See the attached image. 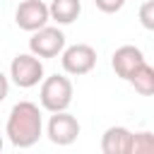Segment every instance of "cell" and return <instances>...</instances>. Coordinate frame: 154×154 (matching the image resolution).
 Segmentation results:
<instances>
[{
  "instance_id": "obj_14",
  "label": "cell",
  "mask_w": 154,
  "mask_h": 154,
  "mask_svg": "<svg viewBox=\"0 0 154 154\" xmlns=\"http://www.w3.org/2000/svg\"><path fill=\"white\" fill-rule=\"evenodd\" d=\"M94 5H96L101 12H106V14H113V12H120V10H123L125 0H94Z\"/></svg>"
},
{
  "instance_id": "obj_7",
  "label": "cell",
  "mask_w": 154,
  "mask_h": 154,
  "mask_svg": "<svg viewBox=\"0 0 154 154\" xmlns=\"http://www.w3.org/2000/svg\"><path fill=\"white\" fill-rule=\"evenodd\" d=\"M46 135H48V140H51L53 144L67 147V144H72V142L79 137V123H77V118L70 116L67 111L53 113L51 120H48V125H46Z\"/></svg>"
},
{
  "instance_id": "obj_11",
  "label": "cell",
  "mask_w": 154,
  "mask_h": 154,
  "mask_svg": "<svg viewBox=\"0 0 154 154\" xmlns=\"http://www.w3.org/2000/svg\"><path fill=\"white\" fill-rule=\"evenodd\" d=\"M128 82L132 84V89H135L137 94H142V96H154V67H152V65H147V63L140 65Z\"/></svg>"
},
{
  "instance_id": "obj_5",
  "label": "cell",
  "mask_w": 154,
  "mask_h": 154,
  "mask_svg": "<svg viewBox=\"0 0 154 154\" xmlns=\"http://www.w3.org/2000/svg\"><path fill=\"white\" fill-rule=\"evenodd\" d=\"M60 63H63V70L67 75H87L94 70L96 65V51L89 46V43H75V46H67L60 55Z\"/></svg>"
},
{
  "instance_id": "obj_8",
  "label": "cell",
  "mask_w": 154,
  "mask_h": 154,
  "mask_svg": "<svg viewBox=\"0 0 154 154\" xmlns=\"http://www.w3.org/2000/svg\"><path fill=\"white\" fill-rule=\"evenodd\" d=\"M111 65H113V72L120 77V79H130L132 77V72L140 67V65H144V55H142V51L137 48V46H120V48H116V53H113V58H111Z\"/></svg>"
},
{
  "instance_id": "obj_13",
  "label": "cell",
  "mask_w": 154,
  "mask_h": 154,
  "mask_svg": "<svg viewBox=\"0 0 154 154\" xmlns=\"http://www.w3.org/2000/svg\"><path fill=\"white\" fill-rule=\"evenodd\" d=\"M137 17H140V24H142L147 31H154V0L142 2V5H140Z\"/></svg>"
},
{
  "instance_id": "obj_1",
  "label": "cell",
  "mask_w": 154,
  "mask_h": 154,
  "mask_svg": "<svg viewBox=\"0 0 154 154\" xmlns=\"http://www.w3.org/2000/svg\"><path fill=\"white\" fill-rule=\"evenodd\" d=\"M5 135L7 140L19 147V149H29L38 142V137L43 135V118H41V108L34 101H19L12 106L10 116H7V125H5Z\"/></svg>"
},
{
  "instance_id": "obj_16",
  "label": "cell",
  "mask_w": 154,
  "mask_h": 154,
  "mask_svg": "<svg viewBox=\"0 0 154 154\" xmlns=\"http://www.w3.org/2000/svg\"><path fill=\"white\" fill-rule=\"evenodd\" d=\"M0 152H2V135H0Z\"/></svg>"
},
{
  "instance_id": "obj_4",
  "label": "cell",
  "mask_w": 154,
  "mask_h": 154,
  "mask_svg": "<svg viewBox=\"0 0 154 154\" xmlns=\"http://www.w3.org/2000/svg\"><path fill=\"white\" fill-rule=\"evenodd\" d=\"M65 51V34L58 26H43L31 34L29 38V53L36 58H58Z\"/></svg>"
},
{
  "instance_id": "obj_9",
  "label": "cell",
  "mask_w": 154,
  "mask_h": 154,
  "mask_svg": "<svg viewBox=\"0 0 154 154\" xmlns=\"http://www.w3.org/2000/svg\"><path fill=\"white\" fill-rule=\"evenodd\" d=\"M130 130L123 125H113L101 135V152L103 154H125L130 144Z\"/></svg>"
},
{
  "instance_id": "obj_3",
  "label": "cell",
  "mask_w": 154,
  "mask_h": 154,
  "mask_svg": "<svg viewBox=\"0 0 154 154\" xmlns=\"http://www.w3.org/2000/svg\"><path fill=\"white\" fill-rule=\"evenodd\" d=\"M10 77L17 87L31 89L43 79V63L34 53H19L10 63Z\"/></svg>"
},
{
  "instance_id": "obj_2",
  "label": "cell",
  "mask_w": 154,
  "mask_h": 154,
  "mask_svg": "<svg viewBox=\"0 0 154 154\" xmlns=\"http://www.w3.org/2000/svg\"><path fill=\"white\" fill-rule=\"evenodd\" d=\"M72 82L65 77V75H51L41 82V91H38V99H41V106L51 113H63L67 111V106L72 103Z\"/></svg>"
},
{
  "instance_id": "obj_10",
  "label": "cell",
  "mask_w": 154,
  "mask_h": 154,
  "mask_svg": "<svg viewBox=\"0 0 154 154\" xmlns=\"http://www.w3.org/2000/svg\"><path fill=\"white\" fill-rule=\"evenodd\" d=\"M48 12H51L53 22H58V24H72L79 17V12H82V2L79 0H51Z\"/></svg>"
},
{
  "instance_id": "obj_6",
  "label": "cell",
  "mask_w": 154,
  "mask_h": 154,
  "mask_svg": "<svg viewBox=\"0 0 154 154\" xmlns=\"http://www.w3.org/2000/svg\"><path fill=\"white\" fill-rule=\"evenodd\" d=\"M48 19H51V12H48V5L43 0H22L14 10L17 26L24 31H31V34L48 26Z\"/></svg>"
},
{
  "instance_id": "obj_12",
  "label": "cell",
  "mask_w": 154,
  "mask_h": 154,
  "mask_svg": "<svg viewBox=\"0 0 154 154\" xmlns=\"http://www.w3.org/2000/svg\"><path fill=\"white\" fill-rule=\"evenodd\" d=\"M125 154H154V132H132Z\"/></svg>"
},
{
  "instance_id": "obj_15",
  "label": "cell",
  "mask_w": 154,
  "mask_h": 154,
  "mask_svg": "<svg viewBox=\"0 0 154 154\" xmlns=\"http://www.w3.org/2000/svg\"><path fill=\"white\" fill-rule=\"evenodd\" d=\"M7 91H10V82H7V77L0 72V103L7 99Z\"/></svg>"
}]
</instances>
